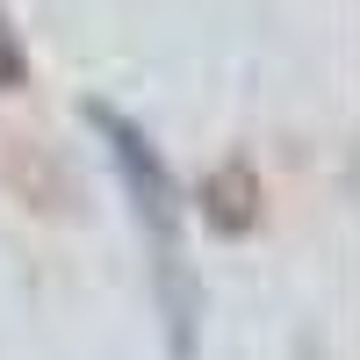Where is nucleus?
Here are the masks:
<instances>
[{
	"mask_svg": "<svg viewBox=\"0 0 360 360\" xmlns=\"http://www.w3.org/2000/svg\"><path fill=\"white\" fill-rule=\"evenodd\" d=\"M86 123L108 137V159H115V173H123V188H130V209H137L144 238H152V274H159L166 346H173V360H188V353H195V288H188V259H180V202H173V173H166V159L152 152V137H144L137 123H123L108 101H86Z\"/></svg>",
	"mask_w": 360,
	"mask_h": 360,
	"instance_id": "f257e3e1",
	"label": "nucleus"
},
{
	"mask_svg": "<svg viewBox=\"0 0 360 360\" xmlns=\"http://www.w3.org/2000/svg\"><path fill=\"white\" fill-rule=\"evenodd\" d=\"M202 217L209 224H217L224 238H245L252 224H259V173L252 166H217V173H209L202 180Z\"/></svg>",
	"mask_w": 360,
	"mask_h": 360,
	"instance_id": "f03ea898",
	"label": "nucleus"
},
{
	"mask_svg": "<svg viewBox=\"0 0 360 360\" xmlns=\"http://www.w3.org/2000/svg\"><path fill=\"white\" fill-rule=\"evenodd\" d=\"M15 79H22V58H15L8 44H0V86H15Z\"/></svg>",
	"mask_w": 360,
	"mask_h": 360,
	"instance_id": "7ed1b4c3",
	"label": "nucleus"
}]
</instances>
